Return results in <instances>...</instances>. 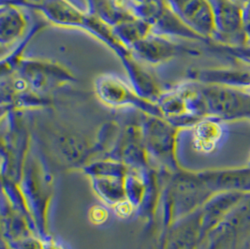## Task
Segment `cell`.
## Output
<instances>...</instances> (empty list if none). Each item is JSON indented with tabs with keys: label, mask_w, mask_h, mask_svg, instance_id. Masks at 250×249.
Listing matches in <instances>:
<instances>
[{
	"label": "cell",
	"mask_w": 250,
	"mask_h": 249,
	"mask_svg": "<svg viewBox=\"0 0 250 249\" xmlns=\"http://www.w3.org/2000/svg\"><path fill=\"white\" fill-rule=\"evenodd\" d=\"M199 88L205 109L225 117L250 115V94L245 91L217 83L206 84Z\"/></svg>",
	"instance_id": "6da1fadb"
},
{
	"label": "cell",
	"mask_w": 250,
	"mask_h": 249,
	"mask_svg": "<svg viewBox=\"0 0 250 249\" xmlns=\"http://www.w3.org/2000/svg\"><path fill=\"white\" fill-rule=\"evenodd\" d=\"M164 2L199 37L216 34V16L210 0H165Z\"/></svg>",
	"instance_id": "7a4b0ae2"
},
{
	"label": "cell",
	"mask_w": 250,
	"mask_h": 249,
	"mask_svg": "<svg viewBox=\"0 0 250 249\" xmlns=\"http://www.w3.org/2000/svg\"><path fill=\"white\" fill-rule=\"evenodd\" d=\"M14 71L24 80L31 94L54 89L70 79L66 69L41 61H22Z\"/></svg>",
	"instance_id": "3957f363"
},
{
	"label": "cell",
	"mask_w": 250,
	"mask_h": 249,
	"mask_svg": "<svg viewBox=\"0 0 250 249\" xmlns=\"http://www.w3.org/2000/svg\"><path fill=\"white\" fill-rule=\"evenodd\" d=\"M95 90L103 102L111 105L133 104L146 110L148 107L154 109L153 105L146 98L127 85L123 80L114 75H103L96 82Z\"/></svg>",
	"instance_id": "277c9868"
},
{
	"label": "cell",
	"mask_w": 250,
	"mask_h": 249,
	"mask_svg": "<svg viewBox=\"0 0 250 249\" xmlns=\"http://www.w3.org/2000/svg\"><path fill=\"white\" fill-rule=\"evenodd\" d=\"M131 48L139 57L149 63H159L170 59L181 51V48L170 42L167 37L153 32Z\"/></svg>",
	"instance_id": "5b68a950"
},
{
	"label": "cell",
	"mask_w": 250,
	"mask_h": 249,
	"mask_svg": "<svg viewBox=\"0 0 250 249\" xmlns=\"http://www.w3.org/2000/svg\"><path fill=\"white\" fill-rule=\"evenodd\" d=\"M28 22L23 11L15 5H2L0 15V42L2 47H9L20 40L27 29Z\"/></svg>",
	"instance_id": "8992f818"
},
{
	"label": "cell",
	"mask_w": 250,
	"mask_h": 249,
	"mask_svg": "<svg viewBox=\"0 0 250 249\" xmlns=\"http://www.w3.org/2000/svg\"><path fill=\"white\" fill-rule=\"evenodd\" d=\"M216 16V33L232 37L244 27L243 10L232 0H210Z\"/></svg>",
	"instance_id": "52a82bcc"
},
{
	"label": "cell",
	"mask_w": 250,
	"mask_h": 249,
	"mask_svg": "<svg viewBox=\"0 0 250 249\" xmlns=\"http://www.w3.org/2000/svg\"><path fill=\"white\" fill-rule=\"evenodd\" d=\"M232 1H234L235 3H237L238 5H246L250 0H232Z\"/></svg>",
	"instance_id": "ba28073f"
}]
</instances>
